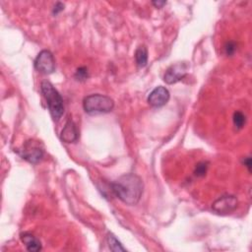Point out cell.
<instances>
[{
	"mask_svg": "<svg viewBox=\"0 0 252 252\" xmlns=\"http://www.w3.org/2000/svg\"><path fill=\"white\" fill-rule=\"evenodd\" d=\"M142 179L135 174H126L111 183V190L117 197L127 205H136L143 194Z\"/></svg>",
	"mask_w": 252,
	"mask_h": 252,
	"instance_id": "obj_1",
	"label": "cell"
},
{
	"mask_svg": "<svg viewBox=\"0 0 252 252\" xmlns=\"http://www.w3.org/2000/svg\"><path fill=\"white\" fill-rule=\"evenodd\" d=\"M41 90L46 101L51 118L54 120H59L64 113V104L61 95L48 81L42 82Z\"/></svg>",
	"mask_w": 252,
	"mask_h": 252,
	"instance_id": "obj_2",
	"label": "cell"
},
{
	"mask_svg": "<svg viewBox=\"0 0 252 252\" xmlns=\"http://www.w3.org/2000/svg\"><path fill=\"white\" fill-rule=\"evenodd\" d=\"M83 107L84 110L91 116L108 114L114 109L115 102L107 96L93 94L84 99Z\"/></svg>",
	"mask_w": 252,
	"mask_h": 252,
	"instance_id": "obj_3",
	"label": "cell"
},
{
	"mask_svg": "<svg viewBox=\"0 0 252 252\" xmlns=\"http://www.w3.org/2000/svg\"><path fill=\"white\" fill-rule=\"evenodd\" d=\"M238 205L237 198L234 195H223L218 198L213 204L212 209L219 215H229L234 213Z\"/></svg>",
	"mask_w": 252,
	"mask_h": 252,
	"instance_id": "obj_4",
	"label": "cell"
},
{
	"mask_svg": "<svg viewBox=\"0 0 252 252\" xmlns=\"http://www.w3.org/2000/svg\"><path fill=\"white\" fill-rule=\"evenodd\" d=\"M35 67L39 72L45 75L53 73L55 70V59L53 54L47 49L42 50L35 60Z\"/></svg>",
	"mask_w": 252,
	"mask_h": 252,
	"instance_id": "obj_5",
	"label": "cell"
},
{
	"mask_svg": "<svg viewBox=\"0 0 252 252\" xmlns=\"http://www.w3.org/2000/svg\"><path fill=\"white\" fill-rule=\"evenodd\" d=\"M44 155V151L41 147V144L35 141H28L21 150L22 158L32 163H39L43 159Z\"/></svg>",
	"mask_w": 252,
	"mask_h": 252,
	"instance_id": "obj_6",
	"label": "cell"
},
{
	"mask_svg": "<svg viewBox=\"0 0 252 252\" xmlns=\"http://www.w3.org/2000/svg\"><path fill=\"white\" fill-rule=\"evenodd\" d=\"M187 68L188 67L185 63H177L175 65L170 66L166 69L163 75V81L166 84H169V85L178 83L186 76Z\"/></svg>",
	"mask_w": 252,
	"mask_h": 252,
	"instance_id": "obj_7",
	"label": "cell"
},
{
	"mask_svg": "<svg viewBox=\"0 0 252 252\" xmlns=\"http://www.w3.org/2000/svg\"><path fill=\"white\" fill-rule=\"evenodd\" d=\"M170 92L166 88L159 86L155 88L148 96V103L154 107H161L167 104L170 100Z\"/></svg>",
	"mask_w": 252,
	"mask_h": 252,
	"instance_id": "obj_8",
	"label": "cell"
},
{
	"mask_svg": "<svg viewBox=\"0 0 252 252\" xmlns=\"http://www.w3.org/2000/svg\"><path fill=\"white\" fill-rule=\"evenodd\" d=\"M78 138H79V133L76 124L74 123L73 120L69 119L61 131L60 139L65 143H74L77 141Z\"/></svg>",
	"mask_w": 252,
	"mask_h": 252,
	"instance_id": "obj_9",
	"label": "cell"
},
{
	"mask_svg": "<svg viewBox=\"0 0 252 252\" xmlns=\"http://www.w3.org/2000/svg\"><path fill=\"white\" fill-rule=\"evenodd\" d=\"M21 241L25 244L26 248L32 251V252H38L42 250V243L39 238H37L34 235L30 233H23L20 235Z\"/></svg>",
	"mask_w": 252,
	"mask_h": 252,
	"instance_id": "obj_10",
	"label": "cell"
},
{
	"mask_svg": "<svg viewBox=\"0 0 252 252\" xmlns=\"http://www.w3.org/2000/svg\"><path fill=\"white\" fill-rule=\"evenodd\" d=\"M135 60L139 68H144L148 63V49L146 46H139L135 51Z\"/></svg>",
	"mask_w": 252,
	"mask_h": 252,
	"instance_id": "obj_11",
	"label": "cell"
},
{
	"mask_svg": "<svg viewBox=\"0 0 252 252\" xmlns=\"http://www.w3.org/2000/svg\"><path fill=\"white\" fill-rule=\"evenodd\" d=\"M107 243L109 246V249L113 250V251H125L126 249L122 246V244L119 241V239L113 235L108 233L107 234Z\"/></svg>",
	"mask_w": 252,
	"mask_h": 252,
	"instance_id": "obj_12",
	"label": "cell"
},
{
	"mask_svg": "<svg viewBox=\"0 0 252 252\" xmlns=\"http://www.w3.org/2000/svg\"><path fill=\"white\" fill-rule=\"evenodd\" d=\"M245 116L241 111H236L234 115V124L237 127V129H241L245 124Z\"/></svg>",
	"mask_w": 252,
	"mask_h": 252,
	"instance_id": "obj_13",
	"label": "cell"
},
{
	"mask_svg": "<svg viewBox=\"0 0 252 252\" xmlns=\"http://www.w3.org/2000/svg\"><path fill=\"white\" fill-rule=\"evenodd\" d=\"M208 170V163L206 162H201L197 165H196L195 169V176L196 177H204L207 173Z\"/></svg>",
	"mask_w": 252,
	"mask_h": 252,
	"instance_id": "obj_14",
	"label": "cell"
},
{
	"mask_svg": "<svg viewBox=\"0 0 252 252\" xmlns=\"http://www.w3.org/2000/svg\"><path fill=\"white\" fill-rule=\"evenodd\" d=\"M88 77H89V73H88V69L86 67L78 68L75 73V78L79 81H85L88 79Z\"/></svg>",
	"mask_w": 252,
	"mask_h": 252,
	"instance_id": "obj_15",
	"label": "cell"
},
{
	"mask_svg": "<svg viewBox=\"0 0 252 252\" xmlns=\"http://www.w3.org/2000/svg\"><path fill=\"white\" fill-rule=\"evenodd\" d=\"M236 44L234 43V42H229V43H227V44H226V46H225V50H226V53H227V55H233L234 53H235V51H236Z\"/></svg>",
	"mask_w": 252,
	"mask_h": 252,
	"instance_id": "obj_16",
	"label": "cell"
},
{
	"mask_svg": "<svg viewBox=\"0 0 252 252\" xmlns=\"http://www.w3.org/2000/svg\"><path fill=\"white\" fill-rule=\"evenodd\" d=\"M64 9V4H62V3H60V2H58L57 4H55V6H54V9H53V14H59V12H61L62 10Z\"/></svg>",
	"mask_w": 252,
	"mask_h": 252,
	"instance_id": "obj_17",
	"label": "cell"
},
{
	"mask_svg": "<svg viewBox=\"0 0 252 252\" xmlns=\"http://www.w3.org/2000/svg\"><path fill=\"white\" fill-rule=\"evenodd\" d=\"M243 163H244V165L248 169V172L251 173V159H250V157L245 158L244 161H243Z\"/></svg>",
	"mask_w": 252,
	"mask_h": 252,
	"instance_id": "obj_18",
	"label": "cell"
},
{
	"mask_svg": "<svg viewBox=\"0 0 252 252\" xmlns=\"http://www.w3.org/2000/svg\"><path fill=\"white\" fill-rule=\"evenodd\" d=\"M165 1H153V5L157 8H162L163 5H165Z\"/></svg>",
	"mask_w": 252,
	"mask_h": 252,
	"instance_id": "obj_19",
	"label": "cell"
}]
</instances>
